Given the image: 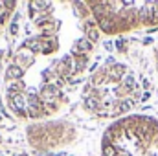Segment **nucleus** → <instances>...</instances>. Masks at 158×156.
I'll use <instances>...</instances> for the list:
<instances>
[{
	"label": "nucleus",
	"mask_w": 158,
	"mask_h": 156,
	"mask_svg": "<svg viewBox=\"0 0 158 156\" xmlns=\"http://www.w3.org/2000/svg\"><path fill=\"white\" fill-rule=\"evenodd\" d=\"M83 101L85 109L99 117H127L142 101L140 79L129 66L110 61L88 79Z\"/></svg>",
	"instance_id": "1"
},
{
	"label": "nucleus",
	"mask_w": 158,
	"mask_h": 156,
	"mask_svg": "<svg viewBox=\"0 0 158 156\" xmlns=\"http://www.w3.org/2000/svg\"><path fill=\"white\" fill-rule=\"evenodd\" d=\"M101 156H158V119L131 114L112 121L101 138Z\"/></svg>",
	"instance_id": "2"
},
{
	"label": "nucleus",
	"mask_w": 158,
	"mask_h": 156,
	"mask_svg": "<svg viewBox=\"0 0 158 156\" xmlns=\"http://www.w3.org/2000/svg\"><path fill=\"white\" fill-rule=\"evenodd\" d=\"M92 22L105 35H121L158 26V0L85 2Z\"/></svg>",
	"instance_id": "3"
},
{
	"label": "nucleus",
	"mask_w": 158,
	"mask_h": 156,
	"mask_svg": "<svg viewBox=\"0 0 158 156\" xmlns=\"http://www.w3.org/2000/svg\"><path fill=\"white\" fill-rule=\"evenodd\" d=\"M15 6H17L15 2H0V24H4V22L11 17Z\"/></svg>",
	"instance_id": "4"
},
{
	"label": "nucleus",
	"mask_w": 158,
	"mask_h": 156,
	"mask_svg": "<svg viewBox=\"0 0 158 156\" xmlns=\"http://www.w3.org/2000/svg\"><path fill=\"white\" fill-rule=\"evenodd\" d=\"M155 64H156V72H158V44L155 48Z\"/></svg>",
	"instance_id": "5"
}]
</instances>
